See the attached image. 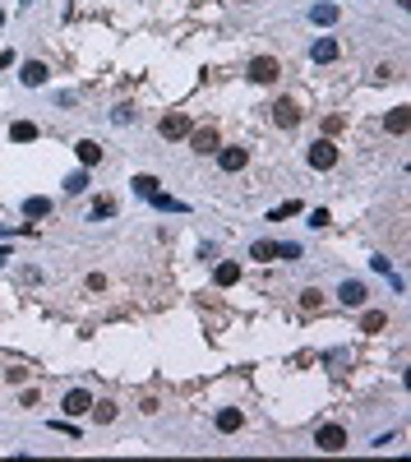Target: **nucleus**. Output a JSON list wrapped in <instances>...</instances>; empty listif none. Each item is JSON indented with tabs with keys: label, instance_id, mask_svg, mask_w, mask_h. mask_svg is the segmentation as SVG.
I'll return each mask as SVG.
<instances>
[{
	"label": "nucleus",
	"instance_id": "nucleus-1",
	"mask_svg": "<svg viewBox=\"0 0 411 462\" xmlns=\"http://www.w3.org/2000/svg\"><path fill=\"white\" fill-rule=\"evenodd\" d=\"M305 162H310L314 171H333V167H337V143H333V139H319V143H310Z\"/></svg>",
	"mask_w": 411,
	"mask_h": 462
},
{
	"label": "nucleus",
	"instance_id": "nucleus-2",
	"mask_svg": "<svg viewBox=\"0 0 411 462\" xmlns=\"http://www.w3.org/2000/svg\"><path fill=\"white\" fill-rule=\"evenodd\" d=\"M277 74H282V65H277L273 56H254V61H250V79H254V83H277Z\"/></svg>",
	"mask_w": 411,
	"mask_h": 462
},
{
	"label": "nucleus",
	"instance_id": "nucleus-3",
	"mask_svg": "<svg viewBox=\"0 0 411 462\" xmlns=\"http://www.w3.org/2000/svg\"><path fill=\"white\" fill-rule=\"evenodd\" d=\"M314 444H319L323 453H342V448H347V430H342V425H323V430L314 434Z\"/></svg>",
	"mask_w": 411,
	"mask_h": 462
},
{
	"label": "nucleus",
	"instance_id": "nucleus-4",
	"mask_svg": "<svg viewBox=\"0 0 411 462\" xmlns=\"http://www.w3.org/2000/svg\"><path fill=\"white\" fill-rule=\"evenodd\" d=\"M190 148H194V153H217V148H222V143H217V130L213 125H203V130H190Z\"/></svg>",
	"mask_w": 411,
	"mask_h": 462
},
{
	"label": "nucleus",
	"instance_id": "nucleus-5",
	"mask_svg": "<svg viewBox=\"0 0 411 462\" xmlns=\"http://www.w3.org/2000/svg\"><path fill=\"white\" fill-rule=\"evenodd\" d=\"M157 130H162V139H185L190 134V116H185V111H171V116H162Z\"/></svg>",
	"mask_w": 411,
	"mask_h": 462
},
{
	"label": "nucleus",
	"instance_id": "nucleus-6",
	"mask_svg": "<svg viewBox=\"0 0 411 462\" xmlns=\"http://www.w3.org/2000/svg\"><path fill=\"white\" fill-rule=\"evenodd\" d=\"M365 296H370L365 282H351V277L337 287V301H342V305H365Z\"/></svg>",
	"mask_w": 411,
	"mask_h": 462
},
{
	"label": "nucleus",
	"instance_id": "nucleus-7",
	"mask_svg": "<svg viewBox=\"0 0 411 462\" xmlns=\"http://www.w3.org/2000/svg\"><path fill=\"white\" fill-rule=\"evenodd\" d=\"M213 282H217V287H236V282H241V263H236V259H222L213 268Z\"/></svg>",
	"mask_w": 411,
	"mask_h": 462
},
{
	"label": "nucleus",
	"instance_id": "nucleus-8",
	"mask_svg": "<svg viewBox=\"0 0 411 462\" xmlns=\"http://www.w3.org/2000/svg\"><path fill=\"white\" fill-rule=\"evenodd\" d=\"M245 162H250L245 148H217V167H222V171H241Z\"/></svg>",
	"mask_w": 411,
	"mask_h": 462
},
{
	"label": "nucleus",
	"instance_id": "nucleus-9",
	"mask_svg": "<svg viewBox=\"0 0 411 462\" xmlns=\"http://www.w3.org/2000/svg\"><path fill=\"white\" fill-rule=\"evenodd\" d=\"M273 121L282 125V130H291V125H301V107H296V102H273Z\"/></svg>",
	"mask_w": 411,
	"mask_h": 462
},
{
	"label": "nucleus",
	"instance_id": "nucleus-10",
	"mask_svg": "<svg viewBox=\"0 0 411 462\" xmlns=\"http://www.w3.org/2000/svg\"><path fill=\"white\" fill-rule=\"evenodd\" d=\"M241 425H245V416L236 412V407H222V412H217V430L222 434H236Z\"/></svg>",
	"mask_w": 411,
	"mask_h": 462
},
{
	"label": "nucleus",
	"instance_id": "nucleus-11",
	"mask_svg": "<svg viewBox=\"0 0 411 462\" xmlns=\"http://www.w3.org/2000/svg\"><path fill=\"white\" fill-rule=\"evenodd\" d=\"M92 407V393H83V388H74L70 398H65V416H83Z\"/></svg>",
	"mask_w": 411,
	"mask_h": 462
},
{
	"label": "nucleus",
	"instance_id": "nucleus-12",
	"mask_svg": "<svg viewBox=\"0 0 411 462\" xmlns=\"http://www.w3.org/2000/svg\"><path fill=\"white\" fill-rule=\"evenodd\" d=\"M74 153H79V162H83V167H97V162H102V143L83 139V143H74Z\"/></svg>",
	"mask_w": 411,
	"mask_h": 462
},
{
	"label": "nucleus",
	"instance_id": "nucleus-13",
	"mask_svg": "<svg viewBox=\"0 0 411 462\" xmlns=\"http://www.w3.org/2000/svg\"><path fill=\"white\" fill-rule=\"evenodd\" d=\"M310 56H314V61H319V65L337 61V42H333V37H319V42L310 46Z\"/></svg>",
	"mask_w": 411,
	"mask_h": 462
},
{
	"label": "nucleus",
	"instance_id": "nucleus-14",
	"mask_svg": "<svg viewBox=\"0 0 411 462\" xmlns=\"http://www.w3.org/2000/svg\"><path fill=\"white\" fill-rule=\"evenodd\" d=\"M19 79H23L28 88H42V83H46V65H42V61H28V65H23V74H19Z\"/></svg>",
	"mask_w": 411,
	"mask_h": 462
},
{
	"label": "nucleus",
	"instance_id": "nucleus-15",
	"mask_svg": "<svg viewBox=\"0 0 411 462\" xmlns=\"http://www.w3.org/2000/svg\"><path fill=\"white\" fill-rule=\"evenodd\" d=\"M383 125H388V134H407V125H411L407 107H393V111H388V121H383Z\"/></svg>",
	"mask_w": 411,
	"mask_h": 462
},
{
	"label": "nucleus",
	"instance_id": "nucleus-16",
	"mask_svg": "<svg viewBox=\"0 0 411 462\" xmlns=\"http://www.w3.org/2000/svg\"><path fill=\"white\" fill-rule=\"evenodd\" d=\"M10 139H14V143H32V139H37V125L32 121H14L10 125Z\"/></svg>",
	"mask_w": 411,
	"mask_h": 462
},
{
	"label": "nucleus",
	"instance_id": "nucleus-17",
	"mask_svg": "<svg viewBox=\"0 0 411 462\" xmlns=\"http://www.w3.org/2000/svg\"><path fill=\"white\" fill-rule=\"evenodd\" d=\"M310 19H314L319 28H328V23H337V5H314V10H310Z\"/></svg>",
	"mask_w": 411,
	"mask_h": 462
},
{
	"label": "nucleus",
	"instance_id": "nucleus-18",
	"mask_svg": "<svg viewBox=\"0 0 411 462\" xmlns=\"http://www.w3.org/2000/svg\"><path fill=\"white\" fill-rule=\"evenodd\" d=\"M92 222H102V217H116V199H107V194H102V199H92Z\"/></svg>",
	"mask_w": 411,
	"mask_h": 462
},
{
	"label": "nucleus",
	"instance_id": "nucleus-19",
	"mask_svg": "<svg viewBox=\"0 0 411 462\" xmlns=\"http://www.w3.org/2000/svg\"><path fill=\"white\" fill-rule=\"evenodd\" d=\"M23 213H28V217H46V213H51V199H42V194H32V199L23 203Z\"/></svg>",
	"mask_w": 411,
	"mask_h": 462
},
{
	"label": "nucleus",
	"instance_id": "nucleus-20",
	"mask_svg": "<svg viewBox=\"0 0 411 462\" xmlns=\"http://www.w3.org/2000/svg\"><path fill=\"white\" fill-rule=\"evenodd\" d=\"M383 323H388V314H379V310H370L365 319H361V333H379Z\"/></svg>",
	"mask_w": 411,
	"mask_h": 462
},
{
	"label": "nucleus",
	"instance_id": "nucleus-21",
	"mask_svg": "<svg viewBox=\"0 0 411 462\" xmlns=\"http://www.w3.org/2000/svg\"><path fill=\"white\" fill-rule=\"evenodd\" d=\"M250 254L268 263V259H277V245H273V241H254V245H250Z\"/></svg>",
	"mask_w": 411,
	"mask_h": 462
},
{
	"label": "nucleus",
	"instance_id": "nucleus-22",
	"mask_svg": "<svg viewBox=\"0 0 411 462\" xmlns=\"http://www.w3.org/2000/svg\"><path fill=\"white\" fill-rule=\"evenodd\" d=\"M88 412L97 416V421H102V425H107V421H116V402H92Z\"/></svg>",
	"mask_w": 411,
	"mask_h": 462
},
{
	"label": "nucleus",
	"instance_id": "nucleus-23",
	"mask_svg": "<svg viewBox=\"0 0 411 462\" xmlns=\"http://www.w3.org/2000/svg\"><path fill=\"white\" fill-rule=\"evenodd\" d=\"M134 194L152 199V194H157V181H152V176H134Z\"/></svg>",
	"mask_w": 411,
	"mask_h": 462
},
{
	"label": "nucleus",
	"instance_id": "nucleus-24",
	"mask_svg": "<svg viewBox=\"0 0 411 462\" xmlns=\"http://www.w3.org/2000/svg\"><path fill=\"white\" fill-rule=\"evenodd\" d=\"M83 185H88V176H83V171L65 176V194H83Z\"/></svg>",
	"mask_w": 411,
	"mask_h": 462
},
{
	"label": "nucleus",
	"instance_id": "nucleus-25",
	"mask_svg": "<svg viewBox=\"0 0 411 462\" xmlns=\"http://www.w3.org/2000/svg\"><path fill=\"white\" fill-rule=\"evenodd\" d=\"M111 121H116V125H134V107H130V102H121V107L111 111Z\"/></svg>",
	"mask_w": 411,
	"mask_h": 462
},
{
	"label": "nucleus",
	"instance_id": "nucleus-26",
	"mask_svg": "<svg viewBox=\"0 0 411 462\" xmlns=\"http://www.w3.org/2000/svg\"><path fill=\"white\" fill-rule=\"evenodd\" d=\"M152 203H157V208H167V213H181V208H185V203H176V199H171V194H162V190L152 194Z\"/></svg>",
	"mask_w": 411,
	"mask_h": 462
},
{
	"label": "nucleus",
	"instance_id": "nucleus-27",
	"mask_svg": "<svg viewBox=\"0 0 411 462\" xmlns=\"http://www.w3.org/2000/svg\"><path fill=\"white\" fill-rule=\"evenodd\" d=\"M296 213H301V203H296V199H287L282 208H273V222H282V217H296Z\"/></svg>",
	"mask_w": 411,
	"mask_h": 462
},
{
	"label": "nucleus",
	"instance_id": "nucleus-28",
	"mask_svg": "<svg viewBox=\"0 0 411 462\" xmlns=\"http://www.w3.org/2000/svg\"><path fill=\"white\" fill-rule=\"evenodd\" d=\"M277 259H301V245H296V241H282V245H277Z\"/></svg>",
	"mask_w": 411,
	"mask_h": 462
},
{
	"label": "nucleus",
	"instance_id": "nucleus-29",
	"mask_svg": "<svg viewBox=\"0 0 411 462\" xmlns=\"http://www.w3.org/2000/svg\"><path fill=\"white\" fill-rule=\"evenodd\" d=\"M301 305H305V310H319V305H323V296H319V292H314V287H310V292H305V296H301Z\"/></svg>",
	"mask_w": 411,
	"mask_h": 462
},
{
	"label": "nucleus",
	"instance_id": "nucleus-30",
	"mask_svg": "<svg viewBox=\"0 0 411 462\" xmlns=\"http://www.w3.org/2000/svg\"><path fill=\"white\" fill-rule=\"evenodd\" d=\"M310 227H328V208H314V213H310Z\"/></svg>",
	"mask_w": 411,
	"mask_h": 462
},
{
	"label": "nucleus",
	"instance_id": "nucleus-31",
	"mask_svg": "<svg viewBox=\"0 0 411 462\" xmlns=\"http://www.w3.org/2000/svg\"><path fill=\"white\" fill-rule=\"evenodd\" d=\"M5 259H10V250H0V263H5Z\"/></svg>",
	"mask_w": 411,
	"mask_h": 462
},
{
	"label": "nucleus",
	"instance_id": "nucleus-32",
	"mask_svg": "<svg viewBox=\"0 0 411 462\" xmlns=\"http://www.w3.org/2000/svg\"><path fill=\"white\" fill-rule=\"evenodd\" d=\"M0 23H5V10H0Z\"/></svg>",
	"mask_w": 411,
	"mask_h": 462
}]
</instances>
